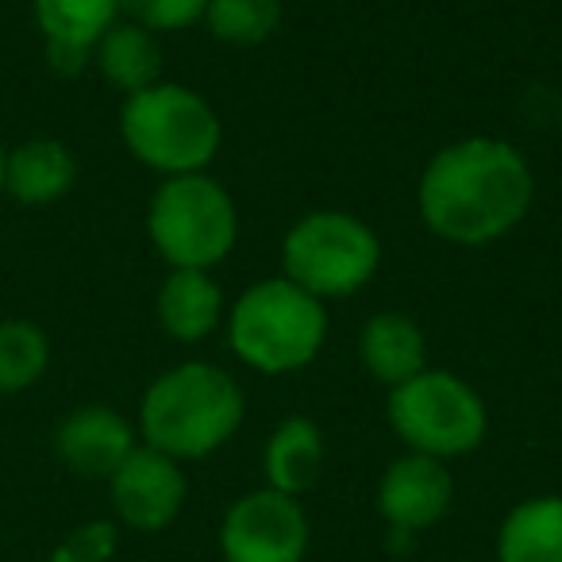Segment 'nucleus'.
<instances>
[{
	"label": "nucleus",
	"mask_w": 562,
	"mask_h": 562,
	"mask_svg": "<svg viewBox=\"0 0 562 562\" xmlns=\"http://www.w3.org/2000/svg\"><path fill=\"white\" fill-rule=\"evenodd\" d=\"M4 155H9V150L0 147V193H4Z\"/></svg>",
	"instance_id": "obj_23"
},
{
	"label": "nucleus",
	"mask_w": 562,
	"mask_h": 562,
	"mask_svg": "<svg viewBox=\"0 0 562 562\" xmlns=\"http://www.w3.org/2000/svg\"><path fill=\"white\" fill-rule=\"evenodd\" d=\"M359 359L382 385H401L428 370V339L405 313H374L359 331Z\"/></svg>",
	"instance_id": "obj_14"
},
{
	"label": "nucleus",
	"mask_w": 562,
	"mask_h": 562,
	"mask_svg": "<svg viewBox=\"0 0 562 562\" xmlns=\"http://www.w3.org/2000/svg\"><path fill=\"white\" fill-rule=\"evenodd\" d=\"M158 328L178 344H204L224 328L227 301L212 270H170L155 297Z\"/></svg>",
	"instance_id": "obj_13"
},
{
	"label": "nucleus",
	"mask_w": 562,
	"mask_h": 562,
	"mask_svg": "<svg viewBox=\"0 0 562 562\" xmlns=\"http://www.w3.org/2000/svg\"><path fill=\"white\" fill-rule=\"evenodd\" d=\"M497 562H562V497H528L501 520Z\"/></svg>",
	"instance_id": "obj_18"
},
{
	"label": "nucleus",
	"mask_w": 562,
	"mask_h": 562,
	"mask_svg": "<svg viewBox=\"0 0 562 562\" xmlns=\"http://www.w3.org/2000/svg\"><path fill=\"white\" fill-rule=\"evenodd\" d=\"M454 501V477L447 462L428 454H401L378 482V516L393 528V536L413 539L416 531L436 528Z\"/></svg>",
	"instance_id": "obj_10"
},
{
	"label": "nucleus",
	"mask_w": 562,
	"mask_h": 562,
	"mask_svg": "<svg viewBox=\"0 0 562 562\" xmlns=\"http://www.w3.org/2000/svg\"><path fill=\"white\" fill-rule=\"evenodd\" d=\"M120 531L112 520H89L74 528L63 543L50 551V562H109L116 554Z\"/></svg>",
	"instance_id": "obj_22"
},
{
	"label": "nucleus",
	"mask_w": 562,
	"mask_h": 562,
	"mask_svg": "<svg viewBox=\"0 0 562 562\" xmlns=\"http://www.w3.org/2000/svg\"><path fill=\"white\" fill-rule=\"evenodd\" d=\"M209 0H120V16L155 35L186 32L201 24Z\"/></svg>",
	"instance_id": "obj_21"
},
{
	"label": "nucleus",
	"mask_w": 562,
	"mask_h": 562,
	"mask_svg": "<svg viewBox=\"0 0 562 562\" xmlns=\"http://www.w3.org/2000/svg\"><path fill=\"white\" fill-rule=\"evenodd\" d=\"M201 24L227 47H258L281 27V0H209Z\"/></svg>",
	"instance_id": "obj_20"
},
{
	"label": "nucleus",
	"mask_w": 562,
	"mask_h": 562,
	"mask_svg": "<svg viewBox=\"0 0 562 562\" xmlns=\"http://www.w3.org/2000/svg\"><path fill=\"white\" fill-rule=\"evenodd\" d=\"M50 367V339L32 321L0 324V393L32 390Z\"/></svg>",
	"instance_id": "obj_19"
},
{
	"label": "nucleus",
	"mask_w": 562,
	"mask_h": 562,
	"mask_svg": "<svg viewBox=\"0 0 562 562\" xmlns=\"http://www.w3.org/2000/svg\"><path fill=\"white\" fill-rule=\"evenodd\" d=\"M58 459L81 477H112L135 451V428L127 416L104 405H86L58 424Z\"/></svg>",
	"instance_id": "obj_12"
},
{
	"label": "nucleus",
	"mask_w": 562,
	"mask_h": 562,
	"mask_svg": "<svg viewBox=\"0 0 562 562\" xmlns=\"http://www.w3.org/2000/svg\"><path fill=\"white\" fill-rule=\"evenodd\" d=\"M308 516L297 497L278 490H250L224 513L220 554L224 562H305Z\"/></svg>",
	"instance_id": "obj_8"
},
{
	"label": "nucleus",
	"mask_w": 562,
	"mask_h": 562,
	"mask_svg": "<svg viewBox=\"0 0 562 562\" xmlns=\"http://www.w3.org/2000/svg\"><path fill=\"white\" fill-rule=\"evenodd\" d=\"M120 135L135 162L162 178H181L209 173L224 143V124L196 89L181 81H158L143 93L124 97Z\"/></svg>",
	"instance_id": "obj_4"
},
{
	"label": "nucleus",
	"mask_w": 562,
	"mask_h": 562,
	"mask_svg": "<svg viewBox=\"0 0 562 562\" xmlns=\"http://www.w3.org/2000/svg\"><path fill=\"white\" fill-rule=\"evenodd\" d=\"M78 181V162L58 139H27L4 155V193L20 204H50Z\"/></svg>",
	"instance_id": "obj_16"
},
{
	"label": "nucleus",
	"mask_w": 562,
	"mask_h": 562,
	"mask_svg": "<svg viewBox=\"0 0 562 562\" xmlns=\"http://www.w3.org/2000/svg\"><path fill=\"white\" fill-rule=\"evenodd\" d=\"M382 270V239L344 209L305 212L281 239V273L321 301L367 290Z\"/></svg>",
	"instance_id": "obj_6"
},
{
	"label": "nucleus",
	"mask_w": 562,
	"mask_h": 562,
	"mask_svg": "<svg viewBox=\"0 0 562 562\" xmlns=\"http://www.w3.org/2000/svg\"><path fill=\"white\" fill-rule=\"evenodd\" d=\"M235 359L266 378L297 374L328 344V308L285 273L262 278L232 301L224 316Z\"/></svg>",
	"instance_id": "obj_3"
},
{
	"label": "nucleus",
	"mask_w": 562,
	"mask_h": 562,
	"mask_svg": "<svg viewBox=\"0 0 562 562\" xmlns=\"http://www.w3.org/2000/svg\"><path fill=\"white\" fill-rule=\"evenodd\" d=\"M147 235L170 270H212L235 250L239 209L212 173L162 178L147 204Z\"/></svg>",
	"instance_id": "obj_5"
},
{
	"label": "nucleus",
	"mask_w": 562,
	"mask_h": 562,
	"mask_svg": "<svg viewBox=\"0 0 562 562\" xmlns=\"http://www.w3.org/2000/svg\"><path fill=\"white\" fill-rule=\"evenodd\" d=\"M536 173L524 150L497 135H467L428 158L416 181V212L451 247H490L524 224Z\"/></svg>",
	"instance_id": "obj_1"
},
{
	"label": "nucleus",
	"mask_w": 562,
	"mask_h": 562,
	"mask_svg": "<svg viewBox=\"0 0 562 562\" xmlns=\"http://www.w3.org/2000/svg\"><path fill=\"white\" fill-rule=\"evenodd\" d=\"M247 401L224 367L181 362L158 374L139 401V436L178 462L209 459L239 431Z\"/></svg>",
	"instance_id": "obj_2"
},
{
	"label": "nucleus",
	"mask_w": 562,
	"mask_h": 562,
	"mask_svg": "<svg viewBox=\"0 0 562 562\" xmlns=\"http://www.w3.org/2000/svg\"><path fill=\"white\" fill-rule=\"evenodd\" d=\"M266 485L285 497L308 493L324 474V431L308 416H285L278 428L270 431L262 451Z\"/></svg>",
	"instance_id": "obj_15"
},
{
	"label": "nucleus",
	"mask_w": 562,
	"mask_h": 562,
	"mask_svg": "<svg viewBox=\"0 0 562 562\" xmlns=\"http://www.w3.org/2000/svg\"><path fill=\"white\" fill-rule=\"evenodd\" d=\"M93 63L104 74V81L112 89H120L124 97L143 93V89L162 81V47H158V35L132 24V20H120V24H112L104 32V40L93 50Z\"/></svg>",
	"instance_id": "obj_17"
},
{
	"label": "nucleus",
	"mask_w": 562,
	"mask_h": 562,
	"mask_svg": "<svg viewBox=\"0 0 562 562\" xmlns=\"http://www.w3.org/2000/svg\"><path fill=\"white\" fill-rule=\"evenodd\" d=\"M385 413H390V428L408 451L439 462L477 451L490 431L482 393L451 370L428 367L408 382L393 385Z\"/></svg>",
	"instance_id": "obj_7"
},
{
	"label": "nucleus",
	"mask_w": 562,
	"mask_h": 562,
	"mask_svg": "<svg viewBox=\"0 0 562 562\" xmlns=\"http://www.w3.org/2000/svg\"><path fill=\"white\" fill-rule=\"evenodd\" d=\"M35 24L47 43V66L78 78L93 63L97 43L120 24V0H35Z\"/></svg>",
	"instance_id": "obj_11"
},
{
	"label": "nucleus",
	"mask_w": 562,
	"mask_h": 562,
	"mask_svg": "<svg viewBox=\"0 0 562 562\" xmlns=\"http://www.w3.org/2000/svg\"><path fill=\"white\" fill-rule=\"evenodd\" d=\"M109 493L120 524L135 531H162L178 520L189 482L178 459L139 443L124 459V467L109 477Z\"/></svg>",
	"instance_id": "obj_9"
}]
</instances>
